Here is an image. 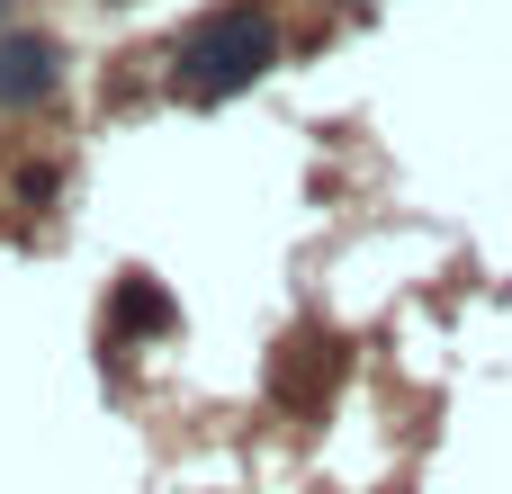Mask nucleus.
Segmentation results:
<instances>
[{
	"mask_svg": "<svg viewBox=\"0 0 512 494\" xmlns=\"http://www.w3.org/2000/svg\"><path fill=\"white\" fill-rule=\"evenodd\" d=\"M279 54H288L279 9H270V0H225L207 27H189V45L171 54V90H180L189 108H216V99L252 90Z\"/></svg>",
	"mask_w": 512,
	"mask_h": 494,
	"instance_id": "obj_1",
	"label": "nucleus"
},
{
	"mask_svg": "<svg viewBox=\"0 0 512 494\" xmlns=\"http://www.w3.org/2000/svg\"><path fill=\"white\" fill-rule=\"evenodd\" d=\"M63 90V45L45 27H0V108H45Z\"/></svg>",
	"mask_w": 512,
	"mask_h": 494,
	"instance_id": "obj_2",
	"label": "nucleus"
}]
</instances>
